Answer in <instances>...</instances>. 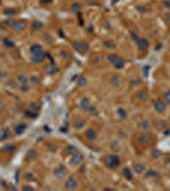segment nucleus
Here are the masks:
<instances>
[{
  "instance_id": "obj_15",
  "label": "nucleus",
  "mask_w": 170,
  "mask_h": 191,
  "mask_svg": "<svg viewBox=\"0 0 170 191\" xmlns=\"http://www.w3.org/2000/svg\"><path fill=\"white\" fill-rule=\"evenodd\" d=\"M26 127H27V126H26L24 124H18V125H15V126H14V133L17 134V135H20V134L24 133Z\"/></svg>"
},
{
  "instance_id": "obj_10",
  "label": "nucleus",
  "mask_w": 170,
  "mask_h": 191,
  "mask_svg": "<svg viewBox=\"0 0 170 191\" xmlns=\"http://www.w3.org/2000/svg\"><path fill=\"white\" fill-rule=\"evenodd\" d=\"M24 28H26V21H17L15 24L13 26V29L15 32H22Z\"/></svg>"
},
{
  "instance_id": "obj_20",
  "label": "nucleus",
  "mask_w": 170,
  "mask_h": 191,
  "mask_svg": "<svg viewBox=\"0 0 170 191\" xmlns=\"http://www.w3.org/2000/svg\"><path fill=\"white\" fill-rule=\"evenodd\" d=\"M133 171H135L136 173H142V172L145 171V166L142 164V163H136L135 167H133Z\"/></svg>"
},
{
  "instance_id": "obj_16",
  "label": "nucleus",
  "mask_w": 170,
  "mask_h": 191,
  "mask_svg": "<svg viewBox=\"0 0 170 191\" xmlns=\"http://www.w3.org/2000/svg\"><path fill=\"white\" fill-rule=\"evenodd\" d=\"M84 125H85V122H84L83 119H75L74 120V126H75L76 129H83Z\"/></svg>"
},
{
  "instance_id": "obj_19",
  "label": "nucleus",
  "mask_w": 170,
  "mask_h": 191,
  "mask_svg": "<svg viewBox=\"0 0 170 191\" xmlns=\"http://www.w3.org/2000/svg\"><path fill=\"white\" fill-rule=\"evenodd\" d=\"M123 177L127 178V180H130V181L133 178V174H132V172H131L130 168H125V170H123Z\"/></svg>"
},
{
  "instance_id": "obj_9",
  "label": "nucleus",
  "mask_w": 170,
  "mask_h": 191,
  "mask_svg": "<svg viewBox=\"0 0 170 191\" xmlns=\"http://www.w3.org/2000/svg\"><path fill=\"white\" fill-rule=\"evenodd\" d=\"M65 187L69 190H75L76 187H78V181H76L74 177H70L66 181V184H65Z\"/></svg>"
},
{
  "instance_id": "obj_17",
  "label": "nucleus",
  "mask_w": 170,
  "mask_h": 191,
  "mask_svg": "<svg viewBox=\"0 0 170 191\" xmlns=\"http://www.w3.org/2000/svg\"><path fill=\"white\" fill-rule=\"evenodd\" d=\"M136 98L140 101H146L147 99V93L145 91H140L136 93Z\"/></svg>"
},
{
  "instance_id": "obj_2",
  "label": "nucleus",
  "mask_w": 170,
  "mask_h": 191,
  "mask_svg": "<svg viewBox=\"0 0 170 191\" xmlns=\"http://www.w3.org/2000/svg\"><path fill=\"white\" fill-rule=\"evenodd\" d=\"M108 61H111V64L114 65L116 69H123V66H125V60L118 55H114V54L108 56Z\"/></svg>"
},
{
  "instance_id": "obj_32",
  "label": "nucleus",
  "mask_w": 170,
  "mask_h": 191,
  "mask_svg": "<svg viewBox=\"0 0 170 191\" xmlns=\"http://www.w3.org/2000/svg\"><path fill=\"white\" fill-rule=\"evenodd\" d=\"M165 99H166V102H170V91H169V92H166V94H165Z\"/></svg>"
},
{
  "instance_id": "obj_12",
  "label": "nucleus",
  "mask_w": 170,
  "mask_h": 191,
  "mask_svg": "<svg viewBox=\"0 0 170 191\" xmlns=\"http://www.w3.org/2000/svg\"><path fill=\"white\" fill-rule=\"evenodd\" d=\"M17 82L19 83V86H28L29 79H28V76H26L24 74H20V75H18Z\"/></svg>"
},
{
  "instance_id": "obj_43",
  "label": "nucleus",
  "mask_w": 170,
  "mask_h": 191,
  "mask_svg": "<svg viewBox=\"0 0 170 191\" xmlns=\"http://www.w3.org/2000/svg\"><path fill=\"white\" fill-rule=\"evenodd\" d=\"M169 120H170V117H169Z\"/></svg>"
},
{
  "instance_id": "obj_23",
  "label": "nucleus",
  "mask_w": 170,
  "mask_h": 191,
  "mask_svg": "<svg viewBox=\"0 0 170 191\" xmlns=\"http://www.w3.org/2000/svg\"><path fill=\"white\" fill-rule=\"evenodd\" d=\"M3 43H4L5 46H7V47H14V42H13L12 40H9V38H4V40H3Z\"/></svg>"
},
{
  "instance_id": "obj_39",
  "label": "nucleus",
  "mask_w": 170,
  "mask_h": 191,
  "mask_svg": "<svg viewBox=\"0 0 170 191\" xmlns=\"http://www.w3.org/2000/svg\"><path fill=\"white\" fill-rule=\"evenodd\" d=\"M165 162L168 163V164H170V157H168V158H166V159H165Z\"/></svg>"
},
{
  "instance_id": "obj_5",
  "label": "nucleus",
  "mask_w": 170,
  "mask_h": 191,
  "mask_svg": "<svg viewBox=\"0 0 170 191\" xmlns=\"http://www.w3.org/2000/svg\"><path fill=\"white\" fill-rule=\"evenodd\" d=\"M151 139H152V136L150 135L149 133H142V134H140V135L136 136L137 143H140V144H147V143L151 141Z\"/></svg>"
},
{
  "instance_id": "obj_33",
  "label": "nucleus",
  "mask_w": 170,
  "mask_h": 191,
  "mask_svg": "<svg viewBox=\"0 0 170 191\" xmlns=\"http://www.w3.org/2000/svg\"><path fill=\"white\" fill-rule=\"evenodd\" d=\"M85 83H86V79H85V78H80V82H79V84H80V86H84Z\"/></svg>"
},
{
  "instance_id": "obj_7",
  "label": "nucleus",
  "mask_w": 170,
  "mask_h": 191,
  "mask_svg": "<svg viewBox=\"0 0 170 191\" xmlns=\"http://www.w3.org/2000/svg\"><path fill=\"white\" fill-rule=\"evenodd\" d=\"M53 174L57 177V178H62V177H65V174H66V168H65V166H62V164L57 166V167L53 170Z\"/></svg>"
},
{
  "instance_id": "obj_40",
  "label": "nucleus",
  "mask_w": 170,
  "mask_h": 191,
  "mask_svg": "<svg viewBox=\"0 0 170 191\" xmlns=\"http://www.w3.org/2000/svg\"><path fill=\"white\" fill-rule=\"evenodd\" d=\"M24 190H32L31 186H24Z\"/></svg>"
},
{
  "instance_id": "obj_1",
  "label": "nucleus",
  "mask_w": 170,
  "mask_h": 191,
  "mask_svg": "<svg viewBox=\"0 0 170 191\" xmlns=\"http://www.w3.org/2000/svg\"><path fill=\"white\" fill-rule=\"evenodd\" d=\"M104 163H105V166L109 167V168H117L121 164V159H119L118 155L109 154L104 158Z\"/></svg>"
},
{
  "instance_id": "obj_35",
  "label": "nucleus",
  "mask_w": 170,
  "mask_h": 191,
  "mask_svg": "<svg viewBox=\"0 0 170 191\" xmlns=\"http://www.w3.org/2000/svg\"><path fill=\"white\" fill-rule=\"evenodd\" d=\"M159 155H160L159 151H154V157H159Z\"/></svg>"
},
{
  "instance_id": "obj_27",
  "label": "nucleus",
  "mask_w": 170,
  "mask_h": 191,
  "mask_svg": "<svg viewBox=\"0 0 170 191\" xmlns=\"http://www.w3.org/2000/svg\"><path fill=\"white\" fill-rule=\"evenodd\" d=\"M40 110V105L38 103H32L31 107H29V111H34V112H38Z\"/></svg>"
},
{
  "instance_id": "obj_37",
  "label": "nucleus",
  "mask_w": 170,
  "mask_h": 191,
  "mask_svg": "<svg viewBox=\"0 0 170 191\" xmlns=\"http://www.w3.org/2000/svg\"><path fill=\"white\" fill-rule=\"evenodd\" d=\"M144 70H145V72H144V74H145V75H147V74H149V72H147V70H149V66H146Z\"/></svg>"
},
{
  "instance_id": "obj_13",
  "label": "nucleus",
  "mask_w": 170,
  "mask_h": 191,
  "mask_svg": "<svg viewBox=\"0 0 170 191\" xmlns=\"http://www.w3.org/2000/svg\"><path fill=\"white\" fill-rule=\"evenodd\" d=\"M57 66H55V64H50V65H46L45 66V72L47 73V74H55V73H57Z\"/></svg>"
},
{
  "instance_id": "obj_4",
  "label": "nucleus",
  "mask_w": 170,
  "mask_h": 191,
  "mask_svg": "<svg viewBox=\"0 0 170 191\" xmlns=\"http://www.w3.org/2000/svg\"><path fill=\"white\" fill-rule=\"evenodd\" d=\"M45 57H46L45 50L37 51V52H31V59H32V61H33V62H36V64H38V62H42Z\"/></svg>"
},
{
  "instance_id": "obj_21",
  "label": "nucleus",
  "mask_w": 170,
  "mask_h": 191,
  "mask_svg": "<svg viewBox=\"0 0 170 191\" xmlns=\"http://www.w3.org/2000/svg\"><path fill=\"white\" fill-rule=\"evenodd\" d=\"M65 152L69 153V154H76V153H79V151L75 148V147H72V145H67L66 148H65Z\"/></svg>"
},
{
  "instance_id": "obj_25",
  "label": "nucleus",
  "mask_w": 170,
  "mask_h": 191,
  "mask_svg": "<svg viewBox=\"0 0 170 191\" xmlns=\"http://www.w3.org/2000/svg\"><path fill=\"white\" fill-rule=\"evenodd\" d=\"M86 112L89 113V115H97V113H98V110L94 107V106L90 105V106H89V108L86 110Z\"/></svg>"
},
{
  "instance_id": "obj_18",
  "label": "nucleus",
  "mask_w": 170,
  "mask_h": 191,
  "mask_svg": "<svg viewBox=\"0 0 170 191\" xmlns=\"http://www.w3.org/2000/svg\"><path fill=\"white\" fill-rule=\"evenodd\" d=\"M89 106H90V102H89V99H88V98H83V99L80 101V107L83 108V110L86 111L88 108H89Z\"/></svg>"
},
{
  "instance_id": "obj_26",
  "label": "nucleus",
  "mask_w": 170,
  "mask_h": 191,
  "mask_svg": "<svg viewBox=\"0 0 170 191\" xmlns=\"http://www.w3.org/2000/svg\"><path fill=\"white\" fill-rule=\"evenodd\" d=\"M141 127L144 130H150V127H151V124H150V121H142L141 122Z\"/></svg>"
},
{
  "instance_id": "obj_30",
  "label": "nucleus",
  "mask_w": 170,
  "mask_h": 191,
  "mask_svg": "<svg viewBox=\"0 0 170 191\" xmlns=\"http://www.w3.org/2000/svg\"><path fill=\"white\" fill-rule=\"evenodd\" d=\"M28 89H29L28 86H20V91L22 92H28Z\"/></svg>"
},
{
  "instance_id": "obj_42",
  "label": "nucleus",
  "mask_w": 170,
  "mask_h": 191,
  "mask_svg": "<svg viewBox=\"0 0 170 191\" xmlns=\"http://www.w3.org/2000/svg\"><path fill=\"white\" fill-rule=\"evenodd\" d=\"M88 1H90V0H88Z\"/></svg>"
},
{
  "instance_id": "obj_22",
  "label": "nucleus",
  "mask_w": 170,
  "mask_h": 191,
  "mask_svg": "<svg viewBox=\"0 0 170 191\" xmlns=\"http://www.w3.org/2000/svg\"><path fill=\"white\" fill-rule=\"evenodd\" d=\"M118 116L121 117V119H127V111L125 110V108H122V107H119L118 108Z\"/></svg>"
},
{
  "instance_id": "obj_6",
  "label": "nucleus",
  "mask_w": 170,
  "mask_h": 191,
  "mask_svg": "<svg viewBox=\"0 0 170 191\" xmlns=\"http://www.w3.org/2000/svg\"><path fill=\"white\" fill-rule=\"evenodd\" d=\"M154 108H155L156 112L161 113V112H164V111L166 110V103L164 102V101H161V99H157V101L154 102Z\"/></svg>"
},
{
  "instance_id": "obj_28",
  "label": "nucleus",
  "mask_w": 170,
  "mask_h": 191,
  "mask_svg": "<svg viewBox=\"0 0 170 191\" xmlns=\"http://www.w3.org/2000/svg\"><path fill=\"white\" fill-rule=\"evenodd\" d=\"M42 27H43V23H41V22H34L33 26H32V28H33L34 31H37V29L42 28Z\"/></svg>"
},
{
  "instance_id": "obj_14",
  "label": "nucleus",
  "mask_w": 170,
  "mask_h": 191,
  "mask_svg": "<svg viewBox=\"0 0 170 191\" xmlns=\"http://www.w3.org/2000/svg\"><path fill=\"white\" fill-rule=\"evenodd\" d=\"M137 46H138L141 50H146V48L149 47V42H147L145 38H138V41H137Z\"/></svg>"
},
{
  "instance_id": "obj_41",
  "label": "nucleus",
  "mask_w": 170,
  "mask_h": 191,
  "mask_svg": "<svg viewBox=\"0 0 170 191\" xmlns=\"http://www.w3.org/2000/svg\"><path fill=\"white\" fill-rule=\"evenodd\" d=\"M164 134H165V135H169V134H170V130H165V133H164Z\"/></svg>"
},
{
  "instance_id": "obj_11",
  "label": "nucleus",
  "mask_w": 170,
  "mask_h": 191,
  "mask_svg": "<svg viewBox=\"0 0 170 191\" xmlns=\"http://www.w3.org/2000/svg\"><path fill=\"white\" fill-rule=\"evenodd\" d=\"M97 131H95L94 129H88L86 131H85V138L89 139V140H95L97 139Z\"/></svg>"
},
{
  "instance_id": "obj_31",
  "label": "nucleus",
  "mask_w": 170,
  "mask_h": 191,
  "mask_svg": "<svg viewBox=\"0 0 170 191\" xmlns=\"http://www.w3.org/2000/svg\"><path fill=\"white\" fill-rule=\"evenodd\" d=\"M131 37H132L133 40L136 41V42H137V41H138V36H137V34L135 33V32H131Z\"/></svg>"
},
{
  "instance_id": "obj_3",
  "label": "nucleus",
  "mask_w": 170,
  "mask_h": 191,
  "mask_svg": "<svg viewBox=\"0 0 170 191\" xmlns=\"http://www.w3.org/2000/svg\"><path fill=\"white\" fill-rule=\"evenodd\" d=\"M72 47L75 48L76 51H79V52H86V51H89V45H88L86 42H81V41H75V42L72 43Z\"/></svg>"
},
{
  "instance_id": "obj_8",
  "label": "nucleus",
  "mask_w": 170,
  "mask_h": 191,
  "mask_svg": "<svg viewBox=\"0 0 170 191\" xmlns=\"http://www.w3.org/2000/svg\"><path fill=\"white\" fill-rule=\"evenodd\" d=\"M83 160H84L83 154L76 153V154H72V157H71V159H70V163L71 164H80V163H83Z\"/></svg>"
},
{
  "instance_id": "obj_24",
  "label": "nucleus",
  "mask_w": 170,
  "mask_h": 191,
  "mask_svg": "<svg viewBox=\"0 0 170 191\" xmlns=\"http://www.w3.org/2000/svg\"><path fill=\"white\" fill-rule=\"evenodd\" d=\"M146 177H159V172L155 170H149L146 173Z\"/></svg>"
},
{
  "instance_id": "obj_38",
  "label": "nucleus",
  "mask_w": 170,
  "mask_h": 191,
  "mask_svg": "<svg viewBox=\"0 0 170 191\" xmlns=\"http://www.w3.org/2000/svg\"><path fill=\"white\" fill-rule=\"evenodd\" d=\"M4 108V103H3V101L0 99V110H3Z\"/></svg>"
},
{
  "instance_id": "obj_29",
  "label": "nucleus",
  "mask_w": 170,
  "mask_h": 191,
  "mask_svg": "<svg viewBox=\"0 0 170 191\" xmlns=\"http://www.w3.org/2000/svg\"><path fill=\"white\" fill-rule=\"evenodd\" d=\"M137 9H138L141 13L147 12V8H146V7H144V5H138V7H137Z\"/></svg>"
},
{
  "instance_id": "obj_36",
  "label": "nucleus",
  "mask_w": 170,
  "mask_h": 191,
  "mask_svg": "<svg viewBox=\"0 0 170 191\" xmlns=\"http://www.w3.org/2000/svg\"><path fill=\"white\" fill-rule=\"evenodd\" d=\"M32 80H33V83H38V78H37V76H32Z\"/></svg>"
},
{
  "instance_id": "obj_34",
  "label": "nucleus",
  "mask_w": 170,
  "mask_h": 191,
  "mask_svg": "<svg viewBox=\"0 0 170 191\" xmlns=\"http://www.w3.org/2000/svg\"><path fill=\"white\" fill-rule=\"evenodd\" d=\"M72 9H74V12H75V9H76V12H78V10L80 9V7H79V4H74L72 5Z\"/></svg>"
}]
</instances>
